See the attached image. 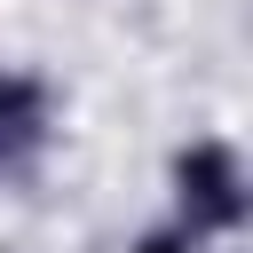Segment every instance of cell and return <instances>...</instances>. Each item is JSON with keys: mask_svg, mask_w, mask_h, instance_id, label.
Returning a JSON list of instances; mask_svg holds the SVG:
<instances>
[{"mask_svg": "<svg viewBox=\"0 0 253 253\" xmlns=\"http://www.w3.org/2000/svg\"><path fill=\"white\" fill-rule=\"evenodd\" d=\"M166 221L206 237V245H237L253 221V166L237 150V134L198 126L166 150Z\"/></svg>", "mask_w": 253, "mask_h": 253, "instance_id": "cell-1", "label": "cell"}, {"mask_svg": "<svg viewBox=\"0 0 253 253\" xmlns=\"http://www.w3.org/2000/svg\"><path fill=\"white\" fill-rule=\"evenodd\" d=\"M119 253H221V245H206V237H190V229H174V221L158 213V221H142Z\"/></svg>", "mask_w": 253, "mask_h": 253, "instance_id": "cell-3", "label": "cell"}, {"mask_svg": "<svg viewBox=\"0 0 253 253\" xmlns=\"http://www.w3.org/2000/svg\"><path fill=\"white\" fill-rule=\"evenodd\" d=\"M63 142V87L40 63H0V190H32Z\"/></svg>", "mask_w": 253, "mask_h": 253, "instance_id": "cell-2", "label": "cell"}]
</instances>
